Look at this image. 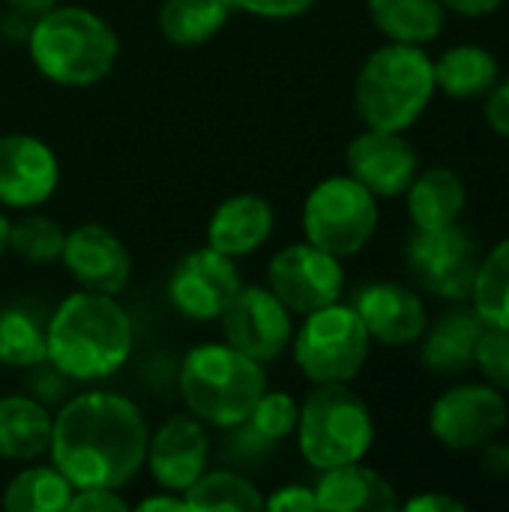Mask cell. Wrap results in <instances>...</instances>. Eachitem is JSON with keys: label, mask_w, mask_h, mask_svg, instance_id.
I'll return each instance as SVG.
<instances>
[{"label": "cell", "mask_w": 509, "mask_h": 512, "mask_svg": "<svg viewBox=\"0 0 509 512\" xmlns=\"http://www.w3.org/2000/svg\"><path fill=\"white\" fill-rule=\"evenodd\" d=\"M150 429L141 408L108 390L78 393L54 414L51 465L75 489H123L147 462Z\"/></svg>", "instance_id": "obj_1"}, {"label": "cell", "mask_w": 509, "mask_h": 512, "mask_svg": "<svg viewBox=\"0 0 509 512\" xmlns=\"http://www.w3.org/2000/svg\"><path fill=\"white\" fill-rule=\"evenodd\" d=\"M135 345L129 312L114 294H69L45 324V360L69 381H102L126 366Z\"/></svg>", "instance_id": "obj_2"}, {"label": "cell", "mask_w": 509, "mask_h": 512, "mask_svg": "<svg viewBox=\"0 0 509 512\" xmlns=\"http://www.w3.org/2000/svg\"><path fill=\"white\" fill-rule=\"evenodd\" d=\"M33 66L60 87H93L111 75L120 57L114 27L84 6H54L36 18L27 36Z\"/></svg>", "instance_id": "obj_3"}, {"label": "cell", "mask_w": 509, "mask_h": 512, "mask_svg": "<svg viewBox=\"0 0 509 512\" xmlns=\"http://www.w3.org/2000/svg\"><path fill=\"white\" fill-rule=\"evenodd\" d=\"M435 93V66L423 45L387 42L357 72L354 111L369 129L405 132L423 117Z\"/></svg>", "instance_id": "obj_4"}, {"label": "cell", "mask_w": 509, "mask_h": 512, "mask_svg": "<svg viewBox=\"0 0 509 512\" xmlns=\"http://www.w3.org/2000/svg\"><path fill=\"white\" fill-rule=\"evenodd\" d=\"M267 390L264 363L228 342L192 348L180 366V396L186 411L213 429H237Z\"/></svg>", "instance_id": "obj_5"}, {"label": "cell", "mask_w": 509, "mask_h": 512, "mask_svg": "<svg viewBox=\"0 0 509 512\" xmlns=\"http://www.w3.org/2000/svg\"><path fill=\"white\" fill-rule=\"evenodd\" d=\"M297 444L315 471L363 462L375 444V420L348 384H315L300 405Z\"/></svg>", "instance_id": "obj_6"}, {"label": "cell", "mask_w": 509, "mask_h": 512, "mask_svg": "<svg viewBox=\"0 0 509 512\" xmlns=\"http://www.w3.org/2000/svg\"><path fill=\"white\" fill-rule=\"evenodd\" d=\"M372 339L351 303H330L303 315L291 351L312 384H351L369 360Z\"/></svg>", "instance_id": "obj_7"}, {"label": "cell", "mask_w": 509, "mask_h": 512, "mask_svg": "<svg viewBox=\"0 0 509 512\" xmlns=\"http://www.w3.org/2000/svg\"><path fill=\"white\" fill-rule=\"evenodd\" d=\"M378 198L351 174L321 180L303 204V234L312 246L336 255H360L378 231Z\"/></svg>", "instance_id": "obj_8"}, {"label": "cell", "mask_w": 509, "mask_h": 512, "mask_svg": "<svg viewBox=\"0 0 509 512\" xmlns=\"http://www.w3.org/2000/svg\"><path fill=\"white\" fill-rule=\"evenodd\" d=\"M477 264V243L465 228H459V222L435 231H417L408 243V270L414 282L438 300H468Z\"/></svg>", "instance_id": "obj_9"}, {"label": "cell", "mask_w": 509, "mask_h": 512, "mask_svg": "<svg viewBox=\"0 0 509 512\" xmlns=\"http://www.w3.org/2000/svg\"><path fill=\"white\" fill-rule=\"evenodd\" d=\"M509 405L501 390L492 384H456L441 393L429 411L432 438L456 453L480 450L486 441L504 432Z\"/></svg>", "instance_id": "obj_10"}, {"label": "cell", "mask_w": 509, "mask_h": 512, "mask_svg": "<svg viewBox=\"0 0 509 512\" xmlns=\"http://www.w3.org/2000/svg\"><path fill=\"white\" fill-rule=\"evenodd\" d=\"M267 288L291 309V315H309L342 300V258L312 246L309 240L291 243L270 258Z\"/></svg>", "instance_id": "obj_11"}, {"label": "cell", "mask_w": 509, "mask_h": 512, "mask_svg": "<svg viewBox=\"0 0 509 512\" xmlns=\"http://www.w3.org/2000/svg\"><path fill=\"white\" fill-rule=\"evenodd\" d=\"M222 330L225 342L258 363L279 360L294 339L291 309L261 285H243L225 306Z\"/></svg>", "instance_id": "obj_12"}, {"label": "cell", "mask_w": 509, "mask_h": 512, "mask_svg": "<svg viewBox=\"0 0 509 512\" xmlns=\"http://www.w3.org/2000/svg\"><path fill=\"white\" fill-rule=\"evenodd\" d=\"M243 288L237 261L204 246L177 261L168 279L171 306L192 321H213L225 312L231 297Z\"/></svg>", "instance_id": "obj_13"}, {"label": "cell", "mask_w": 509, "mask_h": 512, "mask_svg": "<svg viewBox=\"0 0 509 512\" xmlns=\"http://www.w3.org/2000/svg\"><path fill=\"white\" fill-rule=\"evenodd\" d=\"M60 261L84 291L117 297L132 276V255L126 243L99 222H84L66 231Z\"/></svg>", "instance_id": "obj_14"}, {"label": "cell", "mask_w": 509, "mask_h": 512, "mask_svg": "<svg viewBox=\"0 0 509 512\" xmlns=\"http://www.w3.org/2000/svg\"><path fill=\"white\" fill-rule=\"evenodd\" d=\"M348 174L360 180L375 198L405 195L411 180L420 171V159L414 144L402 132L369 129L354 135L345 150Z\"/></svg>", "instance_id": "obj_15"}, {"label": "cell", "mask_w": 509, "mask_h": 512, "mask_svg": "<svg viewBox=\"0 0 509 512\" xmlns=\"http://www.w3.org/2000/svg\"><path fill=\"white\" fill-rule=\"evenodd\" d=\"M60 183L54 150L24 132L0 135V207L33 210L45 204Z\"/></svg>", "instance_id": "obj_16"}, {"label": "cell", "mask_w": 509, "mask_h": 512, "mask_svg": "<svg viewBox=\"0 0 509 512\" xmlns=\"http://www.w3.org/2000/svg\"><path fill=\"white\" fill-rule=\"evenodd\" d=\"M210 462L207 426L192 414L168 417L147 441V471L159 489L186 492Z\"/></svg>", "instance_id": "obj_17"}, {"label": "cell", "mask_w": 509, "mask_h": 512, "mask_svg": "<svg viewBox=\"0 0 509 512\" xmlns=\"http://www.w3.org/2000/svg\"><path fill=\"white\" fill-rule=\"evenodd\" d=\"M351 306L357 309L369 339L387 348L414 345L429 327L423 297L399 282H372L357 291Z\"/></svg>", "instance_id": "obj_18"}, {"label": "cell", "mask_w": 509, "mask_h": 512, "mask_svg": "<svg viewBox=\"0 0 509 512\" xmlns=\"http://www.w3.org/2000/svg\"><path fill=\"white\" fill-rule=\"evenodd\" d=\"M276 216L273 207L264 195H252V192H240L225 198L207 225V246L228 255V258H246L252 252H258L270 234H273Z\"/></svg>", "instance_id": "obj_19"}, {"label": "cell", "mask_w": 509, "mask_h": 512, "mask_svg": "<svg viewBox=\"0 0 509 512\" xmlns=\"http://www.w3.org/2000/svg\"><path fill=\"white\" fill-rule=\"evenodd\" d=\"M486 324L474 309H450L444 312L426 333L420 336V360L429 372L441 378L465 375L477 360V345L483 339Z\"/></svg>", "instance_id": "obj_20"}, {"label": "cell", "mask_w": 509, "mask_h": 512, "mask_svg": "<svg viewBox=\"0 0 509 512\" xmlns=\"http://www.w3.org/2000/svg\"><path fill=\"white\" fill-rule=\"evenodd\" d=\"M318 510L327 512H393L399 510L396 489L387 477L363 462L321 471L315 486Z\"/></svg>", "instance_id": "obj_21"}, {"label": "cell", "mask_w": 509, "mask_h": 512, "mask_svg": "<svg viewBox=\"0 0 509 512\" xmlns=\"http://www.w3.org/2000/svg\"><path fill=\"white\" fill-rule=\"evenodd\" d=\"M54 417L45 402L30 393L0 396V459L36 462L48 453Z\"/></svg>", "instance_id": "obj_22"}, {"label": "cell", "mask_w": 509, "mask_h": 512, "mask_svg": "<svg viewBox=\"0 0 509 512\" xmlns=\"http://www.w3.org/2000/svg\"><path fill=\"white\" fill-rule=\"evenodd\" d=\"M405 195H408V216L417 231L456 225L468 204L465 180L453 168H444V165L417 171Z\"/></svg>", "instance_id": "obj_23"}, {"label": "cell", "mask_w": 509, "mask_h": 512, "mask_svg": "<svg viewBox=\"0 0 509 512\" xmlns=\"http://www.w3.org/2000/svg\"><path fill=\"white\" fill-rule=\"evenodd\" d=\"M372 24L405 45H426L441 36L447 9L441 0H366Z\"/></svg>", "instance_id": "obj_24"}, {"label": "cell", "mask_w": 509, "mask_h": 512, "mask_svg": "<svg viewBox=\"0 0 509 512\" xmlns=\"http://www.w3.org/2000/svg\"><path fill=\"white\" fill-rule=\"evenodd\" d=\"M435 66V87L450 99H477L492 90L498 81V60L483 45H453L447 48Z\"/></svg>", "instance_id": "obj_25"}, {"label": "cell", "mask_w": 509, "mask_h": 512, "mask_svg": "<svg viewBox=\"0 0 509 512\" xmlns=\"http://www.w3.org/2000/svg\"><path fill=\"white\" fill-rule=\"evenodd\" d=\"M231 0H162L159 33L180 48L210 42L231 18Z\"/></svg>", "instance_id": "obj_26"}, {"label": "cell", "mask_w": 509, "mask_h": 512, "mask_svg": "<svg viewBox=\"0 0 509 512\" xmlns=\"http://www.w3.org/2000/svg\"><path fill=\"white\" fill-rule=\"evenodd\" d=\"M75 486L57 465H27L3 489L6 512H66Z\"/></svg>", "instance_id": "obj_27"}, {"label": "cell", "mask_w": 509, "mask_h": 512, "mask_svg": "<svg viewBox=\"0 0 509 512\" xmlns=\"http://www.w3.org/2000/svg\"><path fill=\"white\" fill-rule=\"evenodd\" d=\"M186 507L201 512H258L264 510V495L237 471H204L186 492Z\"/></svg>", "instance_id": "obj_28"}, {"label": "cell", "mask_w": 509, "mask_h": 512, "mask_svg": "<svg viewBox=\"0 0 509 512\" xmlns=\"http://www.w3.org/2000/svg\"><path fill=\"white\" fill-rule=\"evenodd\" d=\"M471 309L486 327L509 330V237L480 258L471 288Z\"/></svg>", "instance_id": "obj_29"}, {"label": "cell", "mask_w": 509, "mask_h": 512, "mask_svg": "<svg viewBox=\"0 0 509 512\" xmlns=\"http://www.w3.org/2000/svg\"><path fill=\"white\" fill-rule=\"evenodd\" d=\"M45 363V327L18 306H0V366L33 369Z\"/></svg>", "instance_id": "obj_30"}, {"label": "cell", "mask_w": 509, "mask_h": 512, "mask_svg": "<svg viewBox=\"0 0 509 512\" xmlns=\"http://www.w3.org/2000/svg\"><path fill=\"white\" fill-rule=\"evenodd\" d=\"M66 243V231L60 228L57 219L51 216H39V213H27L18 222H9V240H6V252L18 255L21 261L30 264H51L60 261Z\"/></svg>", "instance_id": "obj_31"}, {"label": "cell", "mask_w": 509, "mask_h": 512, "mask_svg": "<svg viewBox=\"0 0 509 512\" xmlns=\"http://www.w3.org/2000/svg\"><path fill=\"white\" fill-rule=\"evenodd\" d=\"M297 420H300V405L291 393L264 390L261 399L255 402V408L249 411V417L237 429L258 438V444H264V447H276L288 435H294Z\"/></svg>", "instance_id": "obj_32"}, {"label": "cell", "mask_w": 509, "mask_h": 512, "mask_svg": "<svg viewBox=\"0 0 509 512\" xmlns=\"http://www.w3.org/2000/svg\"><path fill=\"white\" fill-rule=\"evenodd\" d=\"M474 366L480 369L486 384H492L501 393H509V330L501 327L483 330Z\"/></svg>", "instance_id": "obj_33"}, {"label": "cell", "mask_w": 509, "mask_h": 512, "mask_svg": "<svg viewBox=\"0 0 509 512\" xmlns=\"http://www.w3.org/2000/svg\"><path fill=\"white\" fill-rule=\"evenodd\" d=\"M234 9H243L255 18H270V21H288L300 18L309 9H315L318 0H231Z\"/></svg>", "instance_id": "obj_34"}, {"label": "cell", "mask_w": 509, "mask_h": 512, "mask_svg": "<svg viewBox=\"0 0 509 512\" xmlns=\"http://www.w3.org/2000/svg\"><path fill=\"white\" fill-rule=\"evenodd\" d=\"M129 504L126 498L117 492V489H99V486H90V489H75L72 492V501L66 512H126Z\"/></svg>", "instance_id": "obj_35"}, {"label": "cell", "mask_w": 509, "mask_h": 512, "mask_svg": "<svg viewBox=\"0 0 509 512\" xmlns=\"http://www.w3.org/2000/svg\"><path fill=\"white\" fill-rule=\"evenodd\" d=\"M483 117L489 123V129L501 138H509V78H498L492 84V90L486 93V105H483Z\"/></svg>", "instance_id": "obj_36"}, {"label": "cell", "mask_w": 509, "mask_h": 512, "mask_svg": "<svg viewBox=\"0 0 509 512\" xmlns=\"http://www.w3.org/2000/svg\"><path fill=\"white\" fill-rule=\"evenodd\" d=\"M264 510L315 512L318 498H315V489H309V486H282V489H276V495L264 498Z\"/></svg>", "instance_id": "obj_37"}, {"label": "cell", "mask_w": 509, "mask_h": 512, "mask_svg": "<svg viewBox=\"0 0 509 512\" xmlns=\"http://www.w3.org/2000/svg\"><path fill=\"white\" fill-rule=\"evenodd\" d=\"M480 471L489 480H507L509 477V444L507 441H486L480 447Z\"/></svg>", "instance_id": "obj_38"}, {"label": "cell", "mask_w": 509, "mask_h": 512, "mask_svg": "<svg viewBox=\"0 0 509 512\" xmlns=\"http://www.w3.org/2000/svg\"><path fill=\"white\" fill-rule=\"evenodd\" d=\"M408 512H465L468 507L462 501H456L453 495H444V492H423L411 501L402 504Z\"/></svg>", "instance_id": "obj_39"}, {"label": "cell", "mask_w": 509, "mask_h": 512, "mask_svg": "<svg viewBox=\"0 0 509 512\" xmlns=\"http://www.w3.org/2000/svg\"><path fill=\"white\" fill-rule=\"evenodd\" d=\"M135 510L138 512H186V498H183V492H168V489H162L159 495H150V498H144V501H138L135 504Z\"/></svg>", "instance_id": "obj_40"}, {"label": "cell", "mask_w": 509, "mask_h": 512, "mask_svg": "<svg viewBox=\"0 0 509 512\" xmlns=\"http://www.w3.org/2000/svg\"><path fill=\"white\" fill-rule=\"evenodd\" d=\"M441 3H444V9L465 15V18H483L504 6V0H441Z\"/></svg>", "instance_id": "obj_41"}, {"label": "cell", "mask_w": 509, "mask_h": 512, "mask_svg": "<svg viewBox=\"0 0 509 512\" xmlns=\"http://www.w3.org/2000/svg\"><path fill=\"white\" fill-rule=\"evenodd\" d=\"M15 12H21V15H33V18H39L42 12H48V9H54L60 0H6Z\"/></svg>", "instance_id": "obj_42"}, {"label": "cell", "mask_w": 509, "mask_h": 512, "mask_svg": "<svg viewBox=\"0 0 509 512\" xmlns=\"http://www.w3.org/2000/svg\"><path fill=\"white\" fill-rule=\"evenodd\" d=\"M6 240H9V219H6L3 210H0V258H3V252H6Z\"/></svg>", "instance_id": "obj_43"}]
</instances>
